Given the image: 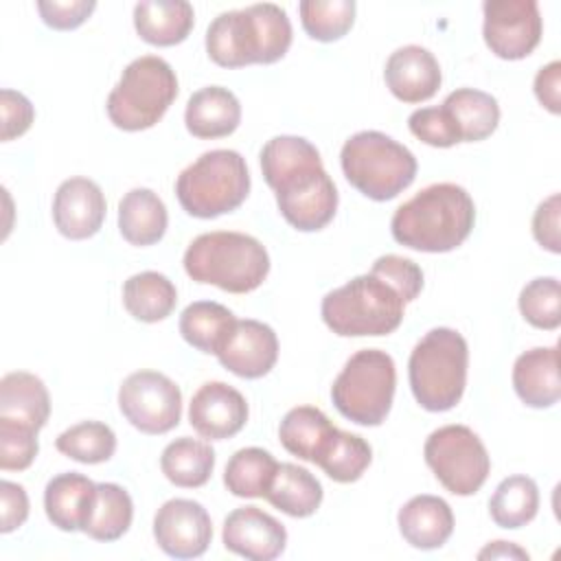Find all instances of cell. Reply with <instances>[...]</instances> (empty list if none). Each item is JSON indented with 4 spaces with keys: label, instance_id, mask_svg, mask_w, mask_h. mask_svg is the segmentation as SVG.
<instances>
[{
    "label": "cell",
    "instance_id": "cell-1",
    "mask_svg": "<svg viewBox=\"0 0 561 561\" xmlns=\"http://www.w3.org/2000/svg\"><path fill=\"white\" fill-rule=\"evenodd\" d=\"M473 224L471 195L454 182H438L421 188L394 210L390 232L410 250L449 252L471 234Z\"/></svg>",
    "mask_w": 561,
    "mask_h": 561
},
{
    "label": "cell",
    "instance_id": "cell-2",
    "mask_svg": "<svg viewBox=\"0 0 561 561\" xmlns=\"http://www.w3.org/2000/svg\"><path fill=\"white\" fill-rule=\"evenodd\" d=\"M291 46V22L278 4L263 2L219 13L206 28V53L221 68L274 64Z\"/></svg>",
    "mask_w": 561,
    "mask_h": 561
},
{
    "label": "cell",
    "instance_id": "cell-3",
    "mask_svg": "<svg viewBox=\"0 0 561 561\" xmlns=\"http://www.w3.org/2000/svg\"><path fill=\"white\" fill-rule=\"evenodd\" d=\"M184 270L195 283L215 285L230 294H248L267 278L270 254L265 245L250 234L215 230L188 243Z\"/></svg>",
    "mask_w": 561,
    "mask_h": 561
},
{
    "label": "cell",
    "instance_id": "cell-4",
    "mask_svg": "<svg viewBox=\"0 0 561 561\" xmlns=\"http://www.w3.org/2000/svg\"><path fill=\"white\" fill-rule=\"evenodd\" d=\"M467 340L447 327L427 331L410 353L408 379L412 394L427 412H447L458 405L467 386Z\"/></svg>",
    "mask_w": 561,
    "mask_h": 561
},
{
    "label": "cell",
    "instance_id": "cell-5",
    "mask_svg": "<svg viewBox=\"0 0 561 561\" xmlns=\"http://www.w3.org/2000/svg\"><path fill=\"white\" fill-rule=\"evenodd\" d=\"M403 311V298L370 272L329 291L320 305L324 324L342 337L388 335L401 324Z\"/></svg>",
    "mask_w": 561,
    "mask_h": 561
},
{
    "label": "cell",
    "instance_id": "cell-6",
    "mask_svg": "<svg viewBox=\"0 0 561 561\" xmlns=\"http://www.w3.org/2000/svg\"><path fill=\"white\" fill-rule=\"evenodd\" d=\"M340 164L348 184L375 202L397 197L416 178L414 153L375 129L353 134L342 145Z\"/></svg>",
    "mask_w": 561,
    "mask_h": 561
},
{
    "label": "cell",
    "instance_id": "cell-7",
    "mask_svg": "<svg viewBox=\"0 0 561 561\" xmlns=\"http://www.w3.org/2000/svg\"><path fill=\"white\" fill-rule=\"evenodd\" d=\"M250 193L245 158L234 149H213L191 162L175 180L180 206L199 219L239 208Z\"/></svg>",
    "mask_w": 561,
    "mask_h": 561
},
{
    "label": "cell",
    "instance_id": "cell-8",
    "mask_svg": "<svg viewBox=\"0 0 561 561\" xmlns=\"http://www.w3.org/2000/svg\"><path fill=\"white\" fill-rule=\"evenodd\" d=\"M175 96L178 77L171 64L158 55H142L125 66L105 110L118 129L140 131L153 127Z\"/></svg>",
    "mask_w": 561,
    "mask_h": 561
},
{
    "label": "cell",
    "instance_id": "cell-9",
    "mask_svg": "<svg viewBox=\"0 0 561 561\" xmlns=\"http://www.w3.org/2000/svg\"><path fill=\"white\" fill-rule=\"evenodd\" d=\"M397 386L394 359L379 348H364L348 357L331 386L337 412L366 427L381 425L392 408Z\"/></svg>",
    "mask_w": 561,
    "mask_h": 561
},
{
    "label": "cell",
    "instance_id": "cell-10",
    "mask_svg": "<svg viewBox=\"0 0 561 561\" xmlns=\"http://www.w3.org/2000/svg\"><path fill=\"white\" fill-rule=\"evenodd\" d=\"M427 467L454 495H473L491 471V458L480 436L467 425H443L434 430L423 447Z\"/></svg>",
    "mask_w": 561,
    "mask_h": 561
},
{
    "label": "cell",
    "instance_id": "cell-11",
    "mask_svg": "<svg viewBox=\"0 0 561 561\" xmlns=\"http://www.w3.org/2000/svg\"><path fill=\"white\" fill-rule=\"evenodd\" d=\"M123 416L142 434H167L182 416V392L158 370H136L118 388Z\"/></svg>",
    "mask_w": 561,
    "mask_h": 561
},
{
    "label": "cell",
    "instance_id": "cell-12",
    "mask_svg": "<svg viewBox=\"0 0 561 561\" xmlns=\"http://www.w3.org/2000/svg\"><path fill=\"white\" fill-rule=\"evenodd\" d=\"M486 46L500 59H524L541 39V13L535 0H486L482 4Z\"/></svg>",
    "mask_w": 561,
    "mask_h": 561
},
{
    "label": "cell",
    "instance_id": "cell-13",
    "mask_svg": "<svg viewBox=\"0 0 561 561\" xmlns=\"http://www.w3.org/2000/svg\"><path fill=\"white\" fill-rule=\"evenodd\" d=\"M285 221L300 232L322 230L337 210V188L324 167L305 169L274 188Z\"/></svg>",
    "mask_w": 561,
    "mask_h": 561
},
{
    "label": "cell",
    "instance_id": "cell-14",
    "mask_svg": "<svg viewBox=\"0 0 561 561\" xmlns=\"http://www.w3.org/2000/svg\"><path fill=\"white\" fill-rule=\"evenodd\" d=\"M153 537L158 548L173 559L202 557L213 539L210 515L195 500L173 497L158 508Z\"/></svg>",
    "mask_w": 561,
    "mask_h": 561
},
{
    "label": "cell",
    "instance_id": "cell-15",
    "mask_svg": "<svg viewBox=\"0 0 561 561\" xmlns=\"http://www.w3.org/2000/svg\"><path fill=\"white\" fill-rule=\"evenodd\" d=\"M219 364L243 379L267 375L278 359L274 329L259 320H237L217 348Z\"/></svg>",
    "mask_w": 561,
    "mask_h": 561
},
{
    "label": "cell",
    "instance_id": "cell-16",
    "mask_svg": "<svg viewBox=\"0 0 561 561\" xmlns=\"http://www.w3.org/2000/svg\"><path fill=\"white\" fill-rule=\"evenodd\" d=\"M248 421V401L245 397L224 383L208 381L199 386L188 405L191 427L208 440H224L243 430Z\"/></svg>",
    "mask_w": 561,
    "mask_h": 561
},
{
    "label": "cell",
    "instance_id": "cell-17",
    "mask_svg": "<svg viewBox=\"0 0 561 561\" xmlns=\"http://www.w3.org/2000/svg\"><path fill=\"white\" fill-rule=\"evenodd\" d=\"M221 539L226 550L239 557L250 561H272L285 550L287 530L276 517L259 506H241L226 517Z\"/></svg>",
    "mask_w": 561,
    "mask_h": 561
},
{
    "label": "cell",
    "instance_id": "cell-18",
    "mask_svg": "<svg viewBox=\"0 0 561 561\" xmlns=\"http://www.w3.org/2000/svg\"><path fill=\"white\" fill-rule=\"evenodd\" d=\"M105 195L88 178L64 180L53 199V219L57 230L72 241L94 237L105 219Z\"/></svg>",
    "mask_w": 561,
    "mask_h": 561
},
{
    "label": "cell",
    "instance_id": "cell-19",
    "mask_svg": "<svg viewBox=\"0 0 561 561\" xmlns=\"http://www.w3.org/2000/svg\"><path fill=\"white\" fill-rule=\"evenodd\" d=\"M388 90L403 103H421L432 99L443 81L436 57L416 44L397 48L383 68Z\"/></svg>",
    "mask_w": 561,
    "mask_h": 561
},
{
    "label": "cell",
    "instance_id": "cell-20",
    "mask_svg": "<svg viewBox=\"0 0 561 561\" xmlns=\"http://www.w3.org/2000/svg\"><path fill=\"white\" fill-rule=\"evenodd\" d=\"M403 539L419 550L440 548L454 533L451 506L438 495H414L397 515Z\"/></svg>",
    "mask_w": 561,
    "mask_h": 561
},
{
    "label": "cell",
    "instance_id": "cell-21",
    "mask_svg": "<svg viewBox=\"0 0 561 561\" xmlns=\"http://www.w3.org/2000/svg\"><path fill=\"white\" fill-rule=\"evenodd\" d=\"M513 388L530 408H550L561 397L559 348L537 346L522 353L513 364Z\"/></svg>",
    "mask_w": 561,
    "mask_h": 561
},
{
    "label": "cell",
    "instance_id": "cell-22",
    "mask_svg": "<svg viewBox=\"0 0 561 561\" xmlns=\"http://www.w3.org/2000/svg\"><path fill=\"white\" fill-rule=\"evenodd\" d=\"M184 123L195 138L230 136L241 123V103L228 88L206 85L191 94Z\"/></svg>",
    "mask_w": 561,
    "mask_h": 561
},
{
    "label": "cell",
    "instance_id": "cell-23",
    "mask_svg": "<svg viewBox=\"0 0 561 561\" xmlns=\"http://www.w3.org/2000/svg\"><path fill=\"white\" fill-rule=\"evenodd\" d=\"M96 484L77 471H66L48 480L44 489V511L53 526L66 533L81 530L90 513Z\"/></svg>",
    "mask_w": 561,
    "mask_h": 561
},
{
    "label": "cell",
    "instance_id": "cell-24",
    "mask_svg": "<svg viewBox=\"0 0 561 561\" xmlns=\"http://www.w3.org/2000/svg\"><path fill=\"white\" fill-rule=\"evenodd\" d=\"M195 11L186 0H142L134 7V26L140 39L153 46H175L193 28Z\"/></svg>",
    "mask_w": 561,
    "mask_h": 561
},
{
    "label": "cell",
    "instance_id": "cell-25",
    "mask_svg": "<svg viewBox=\"0 0 561 561\" xmlns=\"http://www.w3.org/2000/svg\"><path fill=\"white\" fill-rule=\"evenodd\" d=\"M50 416V397L39 377L24 370L0 379V419L42 430Z\"/></svg>",
    "mask_w": 561,
    "mask_h": 561
},
{
    "label": "cell",
    "instance_id": "cell-26",
    "mask_svg": "<svg viewBox=\"0 0 561 561\" xmlns=\"http://www.w3.org/2000/svg\"><path fill=\"white\" fill-rule=\"evenodd\" d=\"M337 427L329 421V416L313 408V405H298L291 408L280 425H278V438L280 445L300 460L318 465L327 447L331 445Z\"/></svg>",
    "mask_w": 561,
    "mask_h": 561
},
{
    "label": "cell",
    "instance_id": "cell-27",
    "mask_svg": "<svg viewBox=\"0 0 561 561\" xmlns=\"http://www.w3.org/2000/svg\"><path fill=\"white\" fill-rule=\"evenodd\" d=\"M167 206L151 188H131L118 202V230L131 245L158 243L167 232Z\"/></svg>",
    "mask_w": 561,
    "mask_h": 561
},
{
    "label": "cell",
    "instance_id": "cell-28",
    "mask_svg": "<svg viewBox=\"0 0 561 561\" xmlns=\"http://www.w3.org/2000/svg\"><path fill=\"white\" fill-rule=\"evenodd\" d=\"M263 497L289 517H309L322 504V484L305 467L278 462Z\"/></svg>",
    "mask_w": 561,
    "mask_h": 561
},
{
    "label": "cell",
    "instance_id": "cell-29",
    "mask_svg": "<svg viewBox=\"0 0 561 561\" xmlns=\"http://www.w3.org/2000/svg\"><path fill=\"white\" fill-rule=\"evenodd\" d=\"M443 107L451 116L460 134V142L484 140L500 123V105L495 96L476 88H458L449 92Z\"/></svg>",
    "mask_w": 561,
    "mask_h": 561
},
{
    "label": "cell",
    "instance_id": "cell-30",
    "mask_svg": "<svg viewBox=\"0 0 561 561\" xmlns=\"http://www.w3.org/2000/svg\"><path fill=\"white\" fill-rule=\"evenodd\" d=\"M160 469L171 484L182 489H197L204 486L213 476L215 451L204 440L180 436L162 449Z\"/></svg>",
    "mask_w": 561,
    "mask_h": 561
},
{
    "label": "cell",
    "instance_id": "cell-31",
    "mask_svg": "<svg viewBox=\"0 0 561 561\" xmlns=\"http://www.w3.org/2000/svg\"><path fill=\"white\" fill-rule=\"evenodd\" d=\"M175 285L160 272H140L125 280L123 305L140 322H160L175 309Z\"/></svg>",
    "mask_w": 561,
    "mask_h": 561
},
{
    "label": "cell",
    "instance_id": "cell-32",
    "mask_svg": "<svg viewBox=\"0 0 561 561\" xmlns=\"http://www.w3.org/2000/svg\"><path fill=\"white\" fill-rule=\"evenodd\" d=\"M131 519L134 502L129 493L114 482H101L96 484V493L81 530L88 537L107 543L121 539L129 530Z\"/></svg>",
    "mask_w": 561,
    "mask_h": 561
},
{
    "label": "cell",
    "instance_id": "cell-33",
    "mask_svg": "<svg viewBox=\"0 0 561 561\" xmlns=\"http://www.w3.org/2000/svg\"><path fill=\"white\" fill-rule=\"evenodd\" d=\"M234 322L237 318L228 307L215 300H197L182 311L180 333L193 348L215 355Z\"/></svg>",
    "mask_w": 561,
    "mask_h": 561
},
{
    "label": "cell",
    "instance_id": "cell-34",
    "mask_svg": "<svg viewBox=\"0 0 561 561\" xmlns=\"http://www.w3.org/2000/svg\"><path fill=\"white\" fill-rule=\"evenodd\" d=\"M539 508V489L533 478L528 476H508L504 478L491 500H489V513L491 519L500 528H522L528 522L535 519Z\"/></svg>",
    "mask_w": 561,
    "mask_h": 561
},
{
    "label": "cell",
    "instance_id": "cell-35",
    "mask_svg": "<svg viewBox=\"0 0 561 561\" xmlns=\"http://www.w3.org/2000/svg\"><path fill=\"white\" fill-rule=\"evenodd\" d=\"M322 164L320 151L300 136H274L261 149V171L274 191L289 175Z\"/></svg>",
    "mask_w": 561,
    "mask_h": 561
},
{
    "label": "cell",
    "instance_id": "cell-36",
    "mask_svg": "<svg viewBox=\"0 0 561 561\" xmlns=\"http://www.w3.org/2000/svg\"><path fill=\"white\" fill-rule=\"evenodd\" d=\"M276 458L261 447H243L230 456L224 484L237 497H263L276 471Z\"/></svg>",
    "mask_w": 561,
    "mask_h": 561
},
{
    "label": "cell",
    "instance_id": "cell-37",
    "mask_svg": "<svg viewBox=\"0 0 561 561\" xmlns=\"http://www.w3.org/2000/svg\"><path fill=\"white\" fill-rule=\"evenodd\" d=\"M55 447L77 462L99 465L114 456L116 434L101 421H81L61 432L55 440Z\"/></svg>",
    "mask_w": 561,
    "mask_h": 561
},
{
    "label": "cell",
    "instance_id": "cell-38",
    "mask_svg": "<svg viewBox=\"0 0 561 561\" xmlns=\"http://www.w3.org/2000/svg\"><path fill=\"white\" fill-rule=\"evenodd\" d=\"M373 460L370 445L351 432H344L337 427L331 445L318 460V467L335 482L348 484L362 478V473L368 469Z\"/></svg>",
    "mask_w": 561,
    "mask_h": 561
},
{
    "label": "cell",
    "instance_id": "cell-39",
    "mask_svg": "<svg viewBox=\"0 0 561 561\" xmlns=\"http://www.w3.org/2000/svg\"><path fill=\"white\" fill-rule=\"evenodd\" d=\"M353 0H302L298 4L305 33L318 42L344 37L355 22Z\"/></svg>",
    "mask_w": 561,
    "mask_h": 561
},
{
    "label": "cell",
    "instance_id": "cell-40",
    "mask_svg": "<svg viewBox=\"0 0 561 561\" xmlns=\"http://www.w3.org/2000/svg\"><path fill=\"white\" fill-rule=\"evenodd\" d=\"M517 302L528 324L546 331L561 324V287L554 276H539L526 283Z\"/></svg>",
    "mask_w": 561,
    "mask_h": 561
},
{
    "label": "cell",
    "instance_id": "cell-41",
    "mask_svg": "<svg viewBox=\"0 0 561 561\" xmlns=\"http://www.w3.org/2000/svg\"><path fill=\"white\" fill-rule=\"evenodd\" d=\"M39 451L37 430L0 419V469L24 471Z\"/></svg>",
    "mask_w": 561,
    "mask_h": 561
},
{
    "label": "cell",
    "instance_id": "cell-42",
    "mask_svg": "<svg viewBox=\"0 0 561 561\" xmlns=\"http://www.w3.org/2000/svg\"><path fill=\"white\" fill-rule=\"evenodd\" d=\"M370 274L379 276L381 280H386L401 298L403 302H412L416 300V296L423 289V272L421 267L399 254H383L379 256L373 267Z\"/></svg>",
    "mask_w": 561,
    "mask_h": 561
},
{
    "label": "cell",
    "instance_id": "cell-43",
    "mask_svg": "<svg viewBox=\"0 0 561 561\" xmlns=\"http://www.w3.org/2000/svg\"><path fill=\"white\" fill-rule=\"evenodd\" d=\"M408 127L419 140L432 147H454L460 142V134L443 105L414 110L408 118Z\"/></svg>",
    "mask_w": 561,
    "mask_h": 561
},
{
    "label": "cell",
    "instance_id": "cell-44",
    "mask_svg": "<svg viewBox=\"0 0 561 561\" xmlns=\"http://www.w3.org/2000/svg\"><path fill=\"white\" fill-rule=\"evenodd\" d=\"M0 112H2V140L4 142L22 136L35 118L33 103L22 92L9 90V88H4L0 92Z\"/></svg>",
    "mask_w": 561,
    "mask_h": 561
},
{
    "label": "cell",
    "instance_id": "cell-45",
    "mask_svg": "<svg viewBox=\"0 0 561 561\" xmlns=\"http://www.w3.org/2000/svg\"><path fill=\"white\" fill-rule=\"evenodd\" d=\"M96 9L94 0H70V2H37V11L44 20V24H48L50 28L57 31H72L77 26H81L90 13Z\"/></svg>",
    "mask_w": 561,
    "mask_h": 561
},
{
    "label": "cell",
    "instance_id": "cell-46",
    "mask_svg": "<svg viewBox=\"0 0 561 561\" xmlns=\"http://www.w3.org/2000/svg\"><path fill=\"white\" fill-rule=\"evenodd\" d=\"M559 217H561V195L552 193L543 199L535 215H533V237L537 243L554 254L561 252V237H559Z\"/></svg>",
    "mask_w": 561,
    "mask_h": 561
},
{
    "label": "cell",
    "instance_id": "cell-47",
    "mask_svg": "<svg viewBox=\"0 0 561 561\" xmlns=\"http://www.w3.org/2000/svg\"><path fill=\"white\" fill-rule=\"evenodd\" d=\"M0 500H2V524L0 530L13 533L15 528H20L26 517H28V495L24 491V486L2 480L0 482Z\"/></svg>",
    "mask_w": 561,
    "mask_h": 561
},
{
    "label": "cell",
    "instance_id": "cell-48",
    "mask_svg": "<svg viewBox=\"0 0 561 561\" xmlns=\"http://www.w3.org/2000/svg\"><path fill=\"white\" fill-rule=\"evenodd\" d=\"M561 64L550 61L535 77V96L552 114L561 112Z\"/></svg>",
    "mask_w": 561,
    "mask_h": 561
},
{
    "label": "cell",
    "instance_id": "cell-49",
    "mask_svg": "<svg viewBox=\"0 0 561 561\" xmlns=\"http://www.w3.org/2000/svg\"><path fill=\"white\" fill-rule=\"evenodd\" d=\"M478 559H522L528 561V552L511 541H493L478 552Z\"/></svg>",
    "mask_w": 561,
    "mask_h": 561
}]
</instances>
